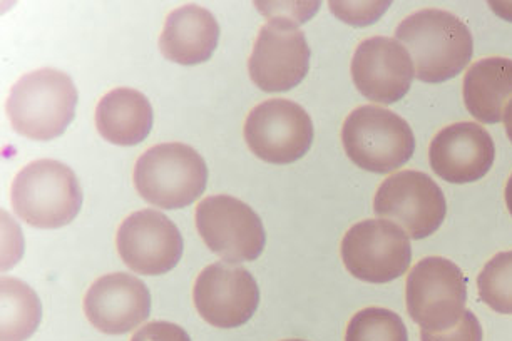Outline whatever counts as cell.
<instances>
[{"label": "cell", "mask_w": 512, "mask_h": 341, "mask_svg": "<svg viewBox=\"0 0 512 341\" xmlns=\"http://www.w3.org/2000/svg\"><path fill=\"white\" fill-rule=\"evenodd\" d=\"M395 39L409 51L415 77L439 84L466 69L474 52L469 27L451 12L424 9L400 22Z\"/></svg>", "instance_id": "1"}, {"label": "cell", "mask_w": 512, "mask_h": 341, "mask_svg": "<svg viewBox=\"0 0 512 341\" xmlns=\"http://www.w3.org/2000/svg\"><path fill=\"white\" fill-rule=\"evenodd\" d=\"M77 89L71 77L56 69L22 76L7 97L12 128L32 141H51L64 134L74 119Z\"/></svg>", "instance_id": "2"}, {"label": "cell", "mask_w": 512, "mask_h": 341, "mask_svg": "<svg viewBox=\"0 0 512 341\" xmlns=\"http://www.w3.org/2000/svg\"><path fill=\"white\" fill-rule=\"evenodd\" d=\"M17 216L39 230H57L76 218L82 191L69 166L54 159H39L17 174L11 189Z\"/></svg>", "instance_id": "3"}, {"label": "cell", "mask_w": 512, "mask_h": 341, "mask_svg": "<svg viewBox=\"0 0 512 341\" xmlns=\"http://www.w3.org/2000/svg\"><path fill=\"white\" fill-rule=\"evenodd\" d=\"M133 178L144 201L156 208L181 209L205 193L208 168L188 144L164 143L141 154Z\"/></svg>", "instance_id": "4"}, {"label": "cell", "mask_w": 512, "mask_h": 341, "mask_svg": "<svg viewBox=\"0 0 512 341\" xmlns=\"http://www.w3.org/2000/svg\"><path fill=\"white\" fill-rule=\"evenodd\" d=\"M342 144L352 163L377 174L402 168L415 151L409 123L380 106H360L352 111L342 128Z\"/></svg>", "instance_id": "5"}, {"label": "cell", "mask_w": 512, "mask_h": 341, "mask_svg": "<svg viewBox=\"0 0 512 341\" xmlns=\"http://www.w3.org/2000/svg\"><path fill=\"white\" fill-rule=\"evenodd\" d=\"M405 300L410 318L422 330H451L466 313V276L451 260L429 256L410 270Z\"/></svg>", "instance_id": "6"}, {"label": "cell", "mask_w": 512, "mask_h": 341, "mask_svg": "<svg viewBox=\"0 0 512 341\" xmlns=\"http://www.w3.org/2000/svg\"><path fill=\"white\" fill-rule=\"evenodd\" d=\"M340 255L350 275L365 283L382 285L409 270L412 246L399 224L387 219H365L345 233Z\"/></svg>", "instance_id": "7"}, {"label": "cell", "mask_w": 512, "mask_h": 341, "mask_svg": "<svg viewBox=\"0 0 512 341\" xmlns=\"http://www.w3.org/2000/svg\"><path fill=\"white\" fill-rule=\"evenodd\" d=\"M374 213L399 224L410 240L434 235L447 214L446 196L431 176L419 171H400L380 184Z\"/></svg>", "instance_id": "8"}, {"label": "cell", "mask_w": 512, "mask_h": 341, "mask_svg": "<svg viewBox=\"0 0 512 341\" xmlns=\"http://www.w3.org/2000/svg\"><path fill=\"white\" fill-rule=\"evenodd\" d=\"M196 228L206 246L226 263H245L262 255L267 233L260 216L240 199L216 194L196 208Z\"/></svg>", "instance_id": "9"}, {"label": "cell", "mask_w": 512, "mask_h": 341, "mask_svg": "<svg viewBox=\"0 0 512 341\" xmlns=\"http://www.w3.org/2000/svg\"><path fill=\"white\" fill-rule=\"evenodd\" d=\"M245 141L251 153L265 163H295L312 148V118L297 102L270 99L248 114Z\"/></svg>", "instance_id": "10"}, {"label": "cell", "mask_w": 512, "mask_h": 341, "mask_svg": "<svg viewBox=\"0 0 512 341\" xmlns=\"http://www.w3.org/2000/svg\"><path fill=\"white\" fill-rule=\"evenodd\" d=\"M310 69V47L298 26L270 19L256 37L248 72L265 92H285L297 87Z\"/></svg>", "instance_id": "11"}, {"label": "cell", "mask_w": 512, "mask_h": 341, "mask_svg": "<svg viewBox=\"0 0 512 341\" xmlns=\"http://www.w3.org/2000/svg\"><path fill=\"white\" fill-rule=\"evenodd\" d=\"M119 256L138 275L159 276L183 256V236L166 214L141 209L124 219L116 235Z\"/></svg>", "instance_id": "12"}, {"label": "cell", "mask_w": 512, "mask_h": 341, "mask_svg": "<svg viewBox=\"0 0 512 341\" xmlns=\"http://www.w3.org/2000/svg\"><path fill=\"white\" fill-rule=\"evenodd\" d=\"M193 301L201 318L230 330L251 320L260 305V288L250 271L231 263L206 266L196 278Z\"/></svg>", "instance_id": "13"}, {"label": "cell", "mask_w": 512, "mask_h": 341, "mask_svg": "<svg viewBox=\"0 0 512 341\" xmlns=\"http://www.w3.org/2000/svg\"><path fill=\"white\" fill-rule=\"evenodd\" d=\"M350 71L360 94L384 106L405 97L415 77L409 51L397 39L382 36L360 42Z\"/></svg>", "instance_id": "14"}, {"label": "cell", "mask_w": 512, "mask_h": 341, "mask_svg": "<svg viewBox=\"0 0 512 341\" xmlns=\"http://www.w3.org/2000/svg\"><path fill=\"white\" fill-rule=\"evenodd\" d=\"M496 146L486 128L476 123H457L442 129L429 146V163L447 183L479 181L491 171Z\"/></svg>", "instance_id": "15"}, {"label": "cell", "mask_w": 512, "mask_h": 341, "mask_svg": "<svg viewBox=\"0 0 512 341\" xmlns=\"http://www.w3.org/2000/svg\"><path fill=\"white\" fill-rule=\"evenodd\" d=\"M84 313L106 335H124L151 315L148 286L128 273H111L94 281L84 298Z\"/></svg>", "instance_id": "16"}, {"label": "cell", "mask_w": 512, "mask_h": 341, "mask_svg": "<svg viewBox=\"0 0 512 341\" xmlns=\"http://www.w3.org/2000/svg\"><path fill=\"white\" fill-rule=\"evenodd\" d=\"M220 41V26L205 7L188 4L166 17L159 49L168 61L196 66L213 56Z\"/></svg>", "instance_id": "17"}, {"label": "cell", "mask_w": 512, "mask_h": 341, "mask_svg": "<svg viewBox=\"0 0 512 341\" xmlns=\"http://www.w3.org/2000/svg\"><path fill=\"white\" fill-rule=\"evenodd\" d=\"M96 128L108 143L116 146L143 143L153 129L151 102L136 89H113L96 107Z\"/></svg>", "instance_id": "18"}, {"label": "cell", "mask_w": 512, "mask_h": 341, "mask_svg": "<svg viewBox=\"0 0 512 341\" xmlns=\"http://www.w3.org/2000/svg\"><path fill=\"white\" fill-rule=\"evenodd\" d=\"M467 111L482 124L502 121L507 102L512 99V61L487 57L474 62L464 76Z\"/></svg>", "instance_id": "19"}, {"label": "cell", "mask_w": 512, "mask_h": 341, "mask_svg": "<svg viewBox=\"0 0 512 341\" xmlns=\"http://www.w3.org/2000/svg\"><path fill=\"white\" fill-rule=\"evenodd\" d=\"M2 333L0 341H26L41 323L42 306L36 291L24 281L2 276Z\"/></svg>", "instance_id": "20"}, {"label": "cell", "mask_w": 512, "mask_h": 341, "mask_svg": "<svg viewBox=\"0 0 512 341\" xmlns=\"http://www.w3.org/2000/svg\"><path fill=\"white\" fill-rule=\"evenodd\" d=\"M345 341H409V333L397 313L370 306L352 316Z\"/></svg>", "instance_id": "21"}, {"label": "cell", "mask_w": 512, "mask_h": 341, "mask_svg": "<svg viewBox=\"0 0 512 341\" xmlns=\"http://www.w3.org/2000/svg\"><path fill=\"white\" fill-rule=\"evenodd\" d=\"M479 298L491 310L512 315V251L492 256L477 276Z\"/></svg>", "instance_id": "22"}, {"label": "cell", "mask_w": 512, "mask_h": 341, "mask_svg": "<svg viewBox=\"0 0 512 341\" xmlns=\"http://www.w3.org/2000/svg\"><path fill=\"white\" fill-rule=\"evenodd\" d=\"M330 11L350 26L364 27L379 21L389 9L390 2H330Z\"/></svg>", "instance_id": "23"}, {"label": "cell", "mask_w": 512, "mask_h": 341, "mask_svg": "<svg viewBox=\"0 0 512 341\" xmlns=\"http://www.w3.org/2000/svg\"><path fill=\"white\" fill-rule=\"evenodd\" d=\"M255 6L268 21L282 19L300 26L317 14L320 2H255Z\"/></svg>", "instance_id": "24"}, {"label": "cell", "mask_w": 512, "mask_h": 341, "mask_svg": "<svg viewBox=\"0 0 512 341\" xmlns=\"http://www.w3.org/2000/svg\"><path fill=\"white\" fill-rule=\"evenodd\" d=\"M482 336L484 335H482L481 323L471 310H466L461 321L451 330L442 331V333L420 331L422 341H482Z\"/></svg>", "instance_id": "25"}, {"label": "cell", "mask_w": 512, "mask_h": 341, "mask_svg": "<svg viewBox=\"0 0 512 341\" xmlns=\"http://www.w3.org/2000/svg\"><path fill=\"white\" fill-rule=\"evenodd\" d=\"M131 341H191V338L180 325L169 321H153L139 328Z\"/></svg>", "instance_id": "26"}, {"label": "cell", "mask_w": 512, "mask_h": 341, "mask_svg": "<svg viewBox=\"0 0 512 341\" xmlns=\"http://www.w3.org/2000/svg\"><path fill=\"white\" fill-rule=\"evenodd\" d=\"M489 6L497 16L502 17L504 21L512 22V2H491Z\"/></svg>", "instance_id": "27"}, {"label": "cell", "mask_w": 512, "mask_h": 341, "mask_svg": "<svg viewBox=\"0 0 512 341\" xmlns=\"http://www.w3.org/2000/svg\"><path fill=\"white\" fill-rule=\"evenodd\" d=\"M504 126H506L507 138L511 139L512 143V99L507 102L506 109H504V116H502Z\"/></svg>", "instance_id": "28"}, {"label": "cell", "mask_w": 512, "mask_h": 341, "mask_svg": "<svg viewBox=\"0 0 512 341\" xmlns=\"http://www.w3.org/2000/svg\"><path fill=\"white\" fill-rule=\"evenodd\" d=\"M504 198H506V206L512 216V174L511 178L507 179L506 191H504Z\"/></svg>", "instance_id": "29"}, {"label": "cell", "mask_w": 512, "mask_h": 341, "mask_svg": "<svg viewBox=\"0 0 512 341\" xmlns=\"http://www.w3.org/2000/svg\"><path fill=\"white\" fill-rule=\"evenodd\" d=\"M283 341H305V340H283Z\"/></svg>", "instance_id": "30"}]
</instances>
